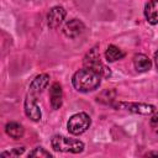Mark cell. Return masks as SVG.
<instances>
[{
	"mask_svg": "<svg viewBox=\"0 0 158 158\" xmlns=\"http://www.w3.org/2000/svg\"><path fill=\"white\" fill-rule=\"evenodd\" d=\"M51 146L57 152H70V153H81L84 151V143L79 139L68 138L65 136L56 135L51 139Z\"/></svg>",
	"mask_w": 158,
	"mask_h": 158,
	"instance_id": "obj_2",
	"label": "cell"
},
{
	"mask_svg": "<svg viewBox=\"0 0 158 158\" xmlns=\"http://www.w3.org/2000/svg\"><path fill=\"white\" fill-rule=\"evenodd\" d=\"M125 56V53L116 46L114 44H110L105 52V57H106V60L107 62H115L117 59H121L122 57Z\"/></svg>",
	"mask_w": 158,
	"mask_h": 158,
	"instance_id": "obj_14",
	"label": "cell"
},
{
	"mask_svg": "<svg viewBox=\"0 0 158 158\" xmlns=\"http://www.w3.org/2000/svg\"><path fill=\"white\" fill-rule=\"evenodd\" d=\"M5 131H6V133H7L11 138H14V139L21 138V137L23 136V132H25L22 125L17 123V122H9V123H6Z\"/></svg>",
	"mask_w": 158,
	"mask_h": 158,
	"instance_id": "obj_13",
	"label": "cell"
},
{
	"mask_svg": "<svg viewBox=\"0 0 158 158\" xmlns=\"http://www.w3.org/2000/svg\"><path fill=\"white\" fill-rule=\"evenodd\" d=\"M144 17L151 25L158 23V0H149L144 5Z\"/></svg>",
	"mask_w": 158,
	"mask_h": 158,
	"instance_id": "obj_10",
	"label": "cell"
},
{
	"mask_svg": "<svg viewBox=\"0 0 158 158\" xmlns=\"http://www.w3.org/2000/svg\"><path fill=\"white\" fill-rule=\"evenodd\" d=\"M25 151L23 147H17V148H12L10 152H2L1 157H17L20 154H22Z\"/></svg>",
	"mask_w": 158,
	"mask_h": 158,
	"instance_id": "obj_16",
	"label": "cell"
},
{
	"mask_svg": "<svg viewBox=\"0 0 158 158\" xmlns=\"http://www.w3.org/2000/svg\"><path fill=\"white\" fill-rule=\"evenodd\" d=\"M85 30V26L84 23L78 20V19H73L70 21H68L65 25H64V28H63V32L67 37L69 38H75L78 36H80Z\"/></svg>",
	"mask_w": 158,
	"mask_h": 158,
	"instance_id": "obj_8",
	"label": "cell"
},
{
	"mask_svg": "<svg viewBox=\"0 0 158 158\" xmlns=\"http://www.w3.org/2000/svg\"><path fill=\"white\" fill-rule=\"evenodd\" d=\"M83 64L85 68H89L96 73H99L101 77H110L111 72H110V68L105 67L100 59V54H99V51L96 47L91 48L84 57L83 59Z\"/></svg>",
	"mask_w": 158,
	"mask_h": 158,
	"instance_id": "obj_3",
	"label": "cell"
},
{
	"mask_svg": "<svg viewBox=\"0 0 158 158\" xmlns=\"http://www.w3.org/2000/svg\"><path fill=\"white\" fill-rule=\"evenodd\" d=\"M72 83L73 86L81 93H89V91H94L95 89L99 88L100 83H101V75L89 68H83L79 69L78 72L74 73L73 78H72Z\"/></svg>",
	"mask_w": 158,
	"mask_h": 158,
	"instance_id": "obj_1",
	"label": "cell"
},
{
	"mask_svg": "<svg viewBox=\"0 0 158 158\" xmlns=\"http://www.w3.org/2000/svg\"><path fill=\"white\" fill-rule=\"evenodd\" d=\"M49 101L54 110H58L63 102V91L59 83H53L49 89Z\"/></svg>",
	"mask_w": 158,
	"mask_h": 158,
	"instance_id": "obj_9",
	"label": "cell"
},
{
	"mask_svg": "<svg viewBox=\"0 0 158 158\" xmlns=\"http://www.w3.org/2000/svg\"><path fill=\"white\" fill-rule=\"evenodd\" d=\"M30 157H44V158H51L52 157V154L49 153V152H47L44 148H42V147H37V148H35L33 151H31L30 153H28V158Z\"/></svg>",
	"mask_w": 158,
	"mask_h": 158,
	"instance_id": "obj_15",
	"label": "cell"
},
{
	"mask_svg": "<svg viewBox=\"0 0 158 158\" xmlns=\"http://www.w3.org/2000/svg\"><path fill=\"white\" fill-rule=\"evenodd\" d=\"M90 123H91V120H90L88 114L78 112L68 120L67 127H68V131L72 135H81L89 128Z\"/></svg>",
	"mask_w": 158,
	"mask_h": 158,
	"instance_id": "obj_4",
	"label": "cell"
},
{
	"mask_svg": "<svg viewBox=\"0 0 158 158\" xmlns=\"http://www.w3.org/2000/svg\"><path fill=\"white\" fill-rule=\"evenodd\" d=\"M36 95L28 93L26 99H25V112H26V116L30 117L32 121H40L41 120V110H40V106L37 105V101H36Z\"/></svg>",
	"mask_w": 158,
	"mask_h": 158,
	"instance_id": "obj_6",
	"label": "cell"
},
{
	"mask_svg": "<svg viewBox=\"0 0 158 158\" xmlns=\"http://www.w3.org/2000/svg\"><path fill=\"white\" fill-rule=\"evenodd\" d=\"M154 63H156V68H157V72H158V51L154 53Z\"/></svg>",
	"mask_w": 158,
	"mask_h": 158,
	"instance_id": "obj_18",
	"label": "cell"
},
{
	"mask_svg": "<svg viewBox=\"0 0 158 158\" xmlns=\"http://www.w3.org/2000/svg\"><path fill=\"white\" fill-rule=\"evenodd\" d=\"M65 14L67 12H65L64 7H62V6L52 7L47 15V23H48L49 28H58L62 25L64 17H65Z\"/></svg>",
	"mask_w": 158,
	"mask_h": 158,
	"instance_id": "obj_7",
	"label": "cell"
},
{
	"mask_svg": "<svg viewBox=\"0 0 158 158\" xmlns=\"http://www.w3.org/2000/svg\"><path fill=\"white\" fill-rule=\"evenodd\" d=\"M151 127L153 128L154 132L158 133V111L151 117Z\"/></svg>",
	"mask_w": 158,
	"mask_h": 158,
	"instance_id": "obj_17",
	"label": "cell"
},
{
	"mask_svg": "<svg viewBox=\"0 0 158 158\" xmlns=\"http://www.w3.org/2000/svg\"><path fill=\"white\" fill-rule=\"evenodd\" d=\"M147 156H158V153H148Z\"/></svg>",
	"mask_w": 158,
	"mask_h": 158,
	"instance_id": "obj_19",
	"label": "cell"
},
{
	"mask_svg": "<svg viewBox=\"0 0 158 158\" xmlns=\"http://www.w3.org/2000/svg\"><path fill=\"white\" fill-rule=\"evenodd\" d=\"M112 106L117 107V109H126L130 112L133 114H139V115H151L154 112L156 107L153 105H148V104H138V102H117V104H112Z\"/></svg>",
	"mask_w": 158,
	"mask_h": 158,
	"instance_id": "obj_5",
	"label": "cell"
},
{
	"mask_svg": "<svg viewBox=\"0 0 158 158\" xmlns=\"http://www.w3.org/2000/svg\"><path fill=\"white\" fill-rule=\"evenodd\" d=\"M133 65H135V68H136L137 72L143 73V72H147V70L151 69L152 62H151V59L146 54L138 53V54H136L133 57Z\"/></svg>",
	"mask_w": 158,
	"mask_h": 158,
	"instance_id": "obj_12",
	"label": "cell"
},
{
	"mask_svg": "<svg viewBox=\"0 0 158 158\" xmlns=\"http://www.w3.org/2000/svg\"><path fill=\"white\" fill-rule=\"evenodd\" d=\"M48 81H49V75L43 73V74H40L37 75L32 83L30 84V93L33 94V95H37L40 93H42V90L48 85Z\"/></svg>",
	"mask_w": 158,
	"mask_h": 158,
	"instance_id": "obj_11",
	"label": "cell"
}]
</instances>
